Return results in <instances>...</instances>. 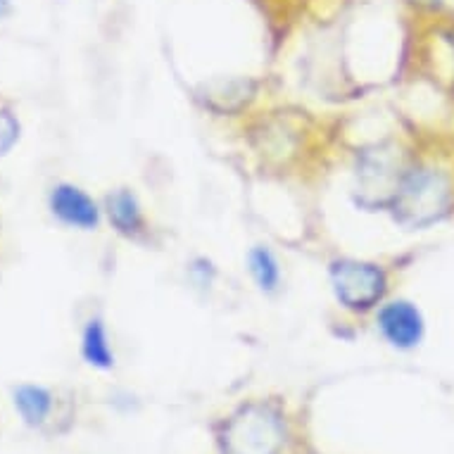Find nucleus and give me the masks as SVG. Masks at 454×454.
Returning a JSON list of instances; mask_svg holds the SVG:
<instances>
[{"instance_id":"1a4fd4ad","label":"nucleus","mask_w":454,"mask_h":454,"mask_svg":"<svg viewBox=\"0 0 454 454\" xmlns=\"http://www.w3.org/2000/svg\"><path fill=\"white\" fill-rule=\"evenodd\" d=\"M247 271H250V278H253L262 295L271 298V295L281 291V262H278V257L267 246L250 247V253H247Z\"/></svg>"},{"instance_id":"39448f33","label":"nucleus","mask_w":454,"mask_h":454,"mask_svg":"<svg viewBox=\"0 0 454 454\" xmlns=\"http://www.w3.org/2000/svg\"><path fill=\"white\" fill-rule=\"evenodd\" d=\"M48 209L58 222L79 231H96L103 219V209L93 200V195L67 181L52 186L48 195Z\"/></svg>"},{"instance_id":"f03ea898","label":"nucleus","mask_w":454,"mask_h":454,"mask_svg":"<svg viewBox=\"0 0 454 454\" xmlns=\"http://www.w3.org/2000/svg\"><path fill=\"white\" fill-rule=\"evenodd\" d=\"M328 281L335 302L355 314L379 309L390 291L386 267H380L379 262L355 260V257H338L331 262Z\"/></svg>"},{"instance_id":"0eeeda50","label":"nucleus","mask_w":454,"mask_h":454,"mask_svg":"<svg viewBox=\"0 0 454 454\" xmlns=\"http://www.w3.org/2000/svg\"><path fill=\"white\" fill-rule=\"evenodd\" d=\"M12 403H15L17 414L22 421L31 428H41V426L51 419L52 407H55V395L43 386L36 383H22L15 387L12 393Z\"/></svg>"},{"instance_id":"7ed1b4c3","label":"nucleus","mask_w":454,"mask_h":454,"mask_svg":"<svg viewBox=\"0 0 454 454\" xmlns=\"http://www.w3.org/2000/svg\"><path fill=\"white\" fill-rule=\"evenodd\" d=\"M222 445L223 454H278L286 445L283 417L271 404H246L223 426Z\"/></svg>"},{"instance_id":"423d86ee","label":"nucleus","mask_w":454,"mask_h":454,"mask_svg":"<svg viewBox=\"0 0 454 454\" xmlns=\"http://www.w3.org/2000/svg\"><path fill=\"white\" fill-rule=\"evenodd\" d=\"M105 215L112 229L124 239L141 240L148 233V219L138 195L131 188H117L105 195Z\"/></svg>"},{"instance_id":"6e6552de","label":"nucleus","mask_w":454,"mask_h":454,"mask_svg":"<svg viewBox=\"0 0 454 454\" xmlns=\"http://www.w3.org/2000/svg\"><path fill=\"white\" fill-rule=\"evenodd\" d=\"M82 357L86 359V364L98 369V372H110V369H114L117 357H114V348L110 343L107 326H105V321L100 317H93L83 326Z\"/></svg>"},{"instance_id":"9b49d317","label":"nucleus","mask_w":454,"mask_h":454,"mask_svg":"<svg viewBox=\"0 0 454 454\" xmlns=\"http://www.w3.org/2000/svg\"><path fill=\"white\" fill-rule=\"evenodd\" d=\"M12 15V0H0V20Z\"/></svg>"},{"instance_id":"20e7f679","label":"nucleus","mask_w":454,"mask_h":454,"mask_svg":"<svg viewBox=\"0 0 454 454\" xmlns=\"http://www.w3.org/2000/svg\"><path fill=\"white\" fill-rule=\"evenodd\" d=\"M376 328L390 348L400 352H411L424 343L426 314L410 298L386 300L376 309Z\"/></svg>"},{"instance_id":"9d476101","label":"nucleus","mask_w":454,"mask_h":454,"mask_svg":"<svg viewBox=\"0 0 454 454\" xmlns=\"http://www.w3.org/2000/svg\"><path fill=\"white\" fill-rule=\"evenodd\" d=\"M0 155H8L12 145L20 141V121L10 110H0Z\"/></svg>"},{"instance_id":"f257e3e1","label":"nucleus","mask_w":454,"mask_h":454,"mask_svg":"<svg viewBox=\"0 0 454 454\" xmlns=\"http://www.w3.org/2000/svg\"><path fill=\"white\" fill-rule=\"evenodd\" d=\"M393 219L404 229L424 231L452 215L454 172L440 162H417L407 167L393 200Z\"/></svg>"}]
</instances>
